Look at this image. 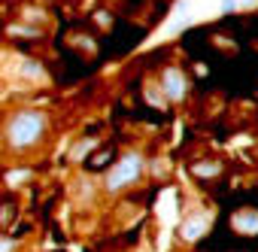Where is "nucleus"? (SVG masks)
I'll list each match as a JSON object with an SVG mask.
<instances>
[{"label": "nucleus", "instance_id": "nucleus-1", "mask_svg": "<svg viewBox=\"0 0 258 252\" xmlns=\"http://www.w3.org/2000/svg\"><path fill=\"white\" fill-rule=\"evenodd\" d=\"M49 128V118L37 109H22V112H13L10 121H7V143L13 149H34L43 134Z\"/></svg>", "mask_w": 258, "mask_h": 252}, {"label": "nucleus", "instance_id": "nucleus-2", "mask_svg": "<svg viewBox=\"0 0 258 252\" xmlns=\"http://www.w3.org/2000/svg\"><path fill=\"white\" fill-rule=\"evenodd\" d=\"M143 155L140 152H124L121 158H115L112 161V167H109V173H106V192H121V188H127V185H134L140 176H143Z\"/></svg>", "mask_w": 258, "mask_h": 252}, {"label": "nucleus", "instance_id": "nucleus-3", "mask_svg": "<svg viewBox=\"0 0 258 252\" xmlns=\"http://www.w3.org/2000/svg\"><path fill=\"white\" fill-rule=\"evenodd\" d=\"M158 91L164 94L167 103L185 100V94H188V79H185V73H182L179 67H164V70H161V88H158Z\"/></svg>", "mask_w": 258, "mask_h": 252}, {"label": "nucleus", "instance_id": "nucleus-4", "mask_svg": "<svg viewBox=\"0 0 258 252\" xmlns=\"http://www.w3.org/2000/svg\"><path fill=\"white\" fill-rule=\"evenodd\" d=\"M231 225H234V231H240V234H258V210H237L234 213V219H231Z\"/></svg>", "mask_w": 258, "mask_h": 252}, {"label": "nucleus", "instance_id": "nucleus-5", "mask_svg": "<svg viewBox=\"0 0 258 252\" xmlns=\"http://www.w3.org/2000/svg\"><path fill=\"white\" fill-rule=\"evenodd\" d=\"M19 219V201L16 195H0V228H10Z\"/></svg>", "mask_w": 258, "mask_h": 252}, {"label": "nucleus", "instance_id": "nucleus-6", "mask_svg": "<svg viewBox=\"0 0 258 252\" xmlns=\"http://www.w3.org/2000/svg\"><path fill=\"white\" fill-rule=\"evenodd\" d=\"M112 161H115V152H112V149H100V152H94V155L85 161V167H88V170H103V167H112Z\"/></svg>", "mask_w": 258, "mask_h": 252}, {"label": "nucleus", "instance_id": "nucleus-7", "mask_svg": "<svg viewBox=\"0 0 258 252\" xmlns=\"http://www.w3.org/2000/svg\"><path fill=\"white\" fill-rule=\"evenodd\" d=\"M191 173L198 179H210V176H219L222 173V164L219 161H201V164H191Z\"/></svg>", "mask_w": 258, "mask_h": 252}, {"label": "nucleus", "instance_id": "nucleus-8", "mask_svg": "<svg viewBox=\"0 0 258 252\" xmlns=\"http://www.w3.org/2000/svg\"><path fill=\"white\" fill-rule=\"evenodd\" d=\"M204 231H207V219H204V216H198V219H188V222L182 225V237H185V240H198Z\"/></svg>", "mask_w": 258, "mask_h": 252}, {"label": "nucleus", "instance_id": "nucleus-9", "mask_svg": "<svg viewBox=\"0 0 258 252\" xmlns=\"http://www.w3.org/2000/svg\"><path fill=\"white\" fill-rule=\"evenodd\" d=\"M0 252H13V237H0Z\"/></svg>", "mask_w": 258, "mask_h": 252}]
</instances>
